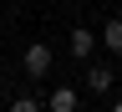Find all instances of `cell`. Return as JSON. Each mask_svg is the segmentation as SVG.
Returning a JSON list of instances; mask_svg holds the SVG:
<instances>
[{"instance_id":"cell-2","label":"cell","mask_w":122,"mask_h":112,"mask_svg":"<svg viewBox=\"0 0 122 112\" xmlns=\"http://www.w3.org/2000/svg\"><path fill=\"white\" fill-rule=\"evenodd\" d=\"M112 82H117V71L107 66V61H92V66H86V92H92V97H107Z\"/></svg>"},{"instance_id":"cell-5","label":"cell","mask_w":122,"mask_h":112,"mask_svg":"<svg viewBox=\"0 0 122 112\" xmlns=\"http://www.w3.org/2000/svg\"><path fill=\"white\" fill-rule=\"evenodd\" d=\"M97 41L107 46V51H122V21H107V26L97 31Z\"/></svg>"},{"instance_id":"cell-3","label":"cell","mask_w":122,"mask_h":112,"mask_svg":"<svg viewBox=\"0 0 122 112\" xmlns=\"http://www.w3.org/2000/svg\"><path fill=\"white\" fill-rule=\"evenodd\" d=\"M66 46H71V56H76V61H92V56H97V31H86V26H76Z\"/></svg>"},{"instance_id":"cell-4","label":"cell","mask_w":122,"mask_h":112,"mask_svg":"<svg viewBox=\"0 0 122 112\" xmlns=\"http://www.w3.org/2000/svg\"><path fill=\"white\" fill-rule=\"evenodd\" d=\"M46 107H51V112H76V107H81V92L61 82V87L51 92V97H46Z\"/></svg>"},{"instance_id":"cell-1","label":"cell","mask_w":122,"mask_h":112,"mask_svg":"<svg viewBox=\"0 0 122 112\" xmlns=\"http://www.w3.org/2000/svg\"><path fill=\"white\" fill-rule=\"evenodd\" d=\"M51 46H46V41H30L25 46V56H20V71L30 76V82H41V76H51Z\"/></svg>"},{"instance_id":"cell-6","label":"cell","mask_w":122,"mask_h":112,"mask_svg":"<svg viewBox=\"0 0 122 112\" xmlns=\"http://www.w3.org/2000/svg\"><path fill=\"white\" fill-rule=\"evenodd\" d=\"M10 107H15V112H41V107H46V102H41V97H15V102H10Z\"/></svg>"},{"instance_id":"cell-7","label":"cell","mask_w":122,"mask_h":112,"mask_svg":"<svg viewBox=\"0 0 122 112\" xmlns=\"http://www.w3.org/2000/svg\"><path fill=\"white\" fill-rule=\"evenodd\" d=\"M112 107H117V112H122V97H112Z\"/></svg>"}]
</instances>
